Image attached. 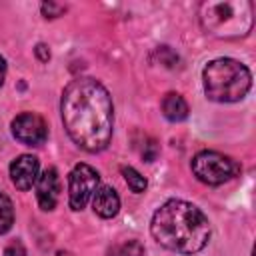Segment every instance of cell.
Wrapping results in <instances>:
<instances>
[{
  "label": "cell",
  "instance_id": "obj_1",
  "mask_svg": "<svg viewBox=\"0 0 256 256\" xmlns=\"http://www.w3.org/2000/svg\"><path fill=\"white\" fill-rule=\"evenodd\" d=\"M60 112L68 136L82 150L100 152L110 144L114 106L108 90L98 80H72L62 92Z\"/></svg>",
  "mask_w": 256,
  "mask_h": 256
},
{
  "label": "cell",
  "instance_id": "obj_2",
  "mask_svg": "<svg viewBox=\"0 0 256 256\" xmlns=\"http://www.w3.org/2000/svg\"><path fill=\"white\" fill-rule=\"evenodd\" d=\"M150 232L166 250L196 254L210 240V222L204 212L186 200H168L152 216Z\"/></svg>",
  "mask_w": 256,
  "mask_h": 256
},
{
  "label": "cell",
  "instance_id": "obj_3",
  "mask_svg": "<svg viewBox=\"0 0 256 256\" xmlns=\"http://www.w3.org/2000/svg\"><path fill=\"white\" fill-rule=\"evenodd\" d=\"M202 84L206 98L214 102H238L252 84L250 70L234 58H216L202 70Z\"/></svg>",
  "mask_w": 256,
  "mask_h": 256
},
{
  "label": "cell",
  "instance_id": "obj_4",
  "mask_svg": "<svg viewBox=\"0 0 256 256\" xmlns=\"http://www.w3.org/2000/svg\"><path fill=\"white\" fill-rule=\"evenodd\" d=\"M202 22L208 30L220 36H246L252 30V4L240 0L234 2H212L202 8Z\"/></svg>",
  "mask_w": 256,
  "mask_h": 256
},
{
  "label": "cell",
  "instance_id": "obj_5",
  "mask_svg": "<svg viewBox=\"0 0 256 256\" xmlns=\"http://www.w3.org/2000/svg\"><path fill=\"white\" fill-rule=\"evenodd\" d=\"M238 170H240V166L230 156H224L214 150L198 152L192 160L194 176L208 186H218V184L232 180L238 174Z\"/></svg>",
  "mask_w": 256,
  "mask_h": 256
},
{
  "label": "cell",
  "instance_id": "obj_6",
  "mask_svg": "<svg viewBox=\"0 0 256 256\" xmlns=\"http://www.w3.org/2000/svg\"><path fill=\"white\" fill-rule=\"evenodd\" d=\"M100 184L98 172L88 164H76L68 176V204L72 210H82L94 196Z\"/></svg>",
  "mask_w": 256,
  "mask_h": 256
},
{
  "label": "cell",
  "instance_id": "obj_7",
  "mask_svg": "<svg viewBox=\"0 0 256 256\" xmlns=\"http://www.w3.org/2000/svg\"><path fill=\"white\" fill-rule=\"evenodd\" d=\"M12 134L26 146H40L48 138V126L36 112H22L12 120Z\"/></svg>",
  "mask_w": 256,
  "mask_h": 256
},
{
  "label": "cell",
  "instance_id": "obj_8",
  "mask_svg": "<svg viewBox=\"0 0 256 256\" xmlns=\"http://www.w3.org/2000/svg\"><path fill=\"white\" fill-rule=\"evenodd\" d=\"M40 176V162L32 154H22L10 164V180L18 190H30Z\"/></svg>",
  "mask_w": 256,
  "mask_h": 256
},
{
  "label": "cell",
  "instance_id": "obj_9",
  "mask_svg": "<svg viewBox=\"0 0 256 256\" xmlns=\"http://www.w3.org/2000/svg\"><path fill=\"white\" fill-rule=\"evenodd\" d=\"M58 192H60V180H58V172L56 168H46L38 180H36V200L38 206L46 212L54 210L56 202H58Z\"/></svg>",
  "mask_w": 256,
  "mask_h": 256
},
{
  "label": "cell",
  "instance_id": "obj_10",
  "mask_svg": "<svg viewBox=\"0 0 256 256\" xmlns=\"http://www.w3.org/2000/svg\"><path fill=\"white\" fill-rule=\"evenodd\" d=\"M92 208L100 218H114L120 210V196L112 186H98L92 196Z\"/></svg>",
  "mask_w": 256,
  "mask_h": 256
},
{
  "label": "cell",
  "instance_id": "obj_11",
  "mask_svg": "<svg viewBox=\"0 0 256 256\" xmlns=\"http://www.w3.org/2000/svg\"><path fill=\"white\" fill-rule=\"evenodd\" d=\"M162 112L170 122H182L188 116V102L178 92H168L162 98Z\"/></svg>",
  "mask_w": 256,
  "mask_h": 256
},
{
  "label": "cell",
  "instance_id": "obj_12",
  "mask_svg": "<svg viewBox=\"0 0 256 256\" xmlns=\"http://www.w3.org/2000/svg\"><path fill=\"white\" fill-rule=\"evenodd\" d=\"M14 224V204L12 200L0 192V234H6Z\"/></svg>",
  "mask_w": 256,
  "mask_h": 256
},
{
  "label": "cell",
  "instance_id": "obj_13",
  "mask_svg": "<svg viewBox=\"0 0 256 256\" xmlns=\"http://www.w3.org/2000/svg\"><path fill=\"white\" fill-rule=\"evenodd\" d=\"M120 170H122V176H124L128 188H130L134 194H142V192L146 190L148 182H146V178H144L136 168H132V166H122Z\"/></svg>",
  "mask_w": 256,
  "mask_h": 256
},
{
  "label": "cell",
  "instance_id": "obj_14",
  "mask_svg": "<svg viewBox=\"0 0 256 256\" xmlns=\"http://www.w3.org/2000/svg\"><path fill=\"white\" fill-rule=\"evenodd\" d=\"M122 256H144V248L138 240H130L122 246Z\"/></svg>",
  "mask_w": 256,
  "mask_h": 256
},
{
  "label": "cell",
  "instance_id": "obj_15",
  "mask_svg": "<svg viewBox=\"0 0 256 256\" xmlns=\"http://www.w3.org/2000/svg\"><path fill=\"white\" fill-rule=\"evenodd\" d=\"M4 256H26V250H24V246H22L20 240H12V242L6 246Z\"/></svg>",
  "mask_w": 256,
  "mask_h": 256
},
{
  "label": "cell",
  "instance_id": "obj_16",
  "mask_svg": "<svg viewBox=\"0 0 256 256\" xmlns=\"http://www.w3.org/2000/svg\"><path fill=\"white\" fill-rule=\"evenodd\" d=\"M62 10H64L62 6H56V4H52V2H48V4H42V12L46 14V18H54V16H58Z\"/></svg>",
  "mask_w": 256,
  "mask_h": 256
},
{
  "label": "cell",
  "instance_id": "obj_17",
  "mask_svg": "<svg viewBox=\"0 0 256 256\" xmlns=\"http://www.w3.org/2000/svg\"><path fill=\"white\" fill-rule=\"evenodd\" d=\"M36 54H38V58H40L42 62H46V60L50 58V50H48L44 44H38V46H36Z\"/></svg>",
  "mask_w": 256,
  "mask_h": 256
},
{
  "label": "cell",
  "instance_id": "obj_18",
  "mask_svg": "<svg viewBox=\"0 0 256 256\" xmlns=\"http://www.w3.org/2000/svg\"><path fill=\"white\" fill-rule=\"evenodd\" d=\"M4 78H6V60L0 56V86L4 84Z\"/></svg>",
  "mask_w": 256,
  "mask_h": 256
},
{
  "label": "cell",
  "instance_id": "obj_19",
  "mask_svg": "<svg viewBox=\"0 0 256 256\" xmlns=\"http://www.w3.org/2000/svg\"><path fill=\"white\" fill-rule=\"evenodd\" d=\"M56 256H74V254H72V252H66V250H60Z\"/></svg>",
  "mask_w": 256,
  "mask_h": 256
}]
</instances>
